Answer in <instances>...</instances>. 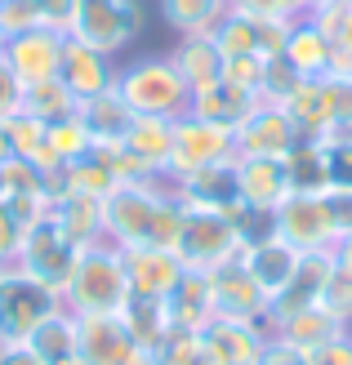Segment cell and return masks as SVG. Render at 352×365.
<instances>
[{"mask_svg": "<svg viewBox=\"0 0 352 365\" xmlns=\"http://www.w3.org/2000/svg\"><path fill=\"white\" fill-rule=\"evenodd\" d=\"M178 227H183V200L165 178L116 182L103 196V236L116 250H129V245L174 250Z\"/></svg>", "mask_w": 352, "mask_h": 365, "instance_id": "cell-1", "label": "cell"}, {"mask_svg": "<svg viewBox=\"0 0 352 365\" xmlns=\"http://www.w3.org/2000/svg\"><path fill=\"white\" fill-rule=\"evenodd\" d=\"M59 299L71 317H121L129 303V277H125L121 250L112 241L85 245Z\"/></svg>", "mask_w": 352, "mask_h": 365, "instance_id": "cell-2", "label": "cell"}, {"mask_svg": "<svg viewBox=\"0 0 352 365\" xmlns=\"http://www.w3.org/2000/svg\"><path fill=\"white\" fill-rule=\"evenodd\" d=\"M116 98L134 116H170L178 120L192 103L188 81L178 76L170 53H152V58H134L129 67H116Z\"/></svg>", "mask_w": 352, "mask_h": 365, "instance_id": "cell-3", "label": "cell"}, {"mask_svg": "<svg viewBox=\"0 0 352 365\" xmlns=\"http://www.w3.org/2000/svg\"><path fill=\"white\" fill-rule=\"evenodd\" d=\"M174 254L188 272H214L232 263L241 254V232H236V218L223 210H196V205H183V227H178V241Z\"/></svg>", "mask_w": 352, "mask_h": 365, "instance_id": "cell-4", "label": "cell"}, {"mask_svg": "<svg viewBox=\"0 0 352 365\" xmlns=\"http://www.w3.org/2000/svg\"><path fill=\"white\" fill-rule=\"evenodd\" d=\"M232 160H236V130L183 112L174 120V148H170V165H165V182H178L196 170L232 165Z\"/></svg>", "mask_w": 352, "mask_h": 365, "instance_id": "cell-5", "label": "cell"}, {"mask_svg": "<svg viewBox=\"0 0 352 365\" xmlns=\"http://www.w3.org/2000/svg\"><path fill=\"white\" fill-rule=\"evenodd\" d=\"M76 254H81V245L67 241V232L59 227V218H54V210H49V214L36 218V223L23 227L14 267L23 272V277H31V281H41V285H49V289L63 294L71 267H76Z\"/></svg>", "mask_w": 352, "mask_h": 365, "instance_id": "cell-6", "label": "cell"}, {"mask_svg": "<svg viewBox=\"0 0 352 365\" xmlns=\"http://www.w3.org/2000/svg\"><path fill=\"white\" fill-rule=\"evenodd\" d=\"M71 36L81 45L116 58L139 36V0H76V23Z\"/></svg>", "mask_w": 352, "mask_h": 365, "instance_id": "cell-7", "label": "cell"}, {"mask_svg": "<svg viewBox=\"0 0 352 365\" xmlns=\"http://www.w3.org/2000/svg\"><path fill=\"white\" fill-rule=\"evenodd\" d=\"M59 307H63L59 289L23 277L18 267H5V281H0V334L9 343H23L36 325L49 312H59Z\"/></svg>", "mask_w": 352, "mask_h": 365, "instance_id": "cell-8", "label": "cell"}, {"mask_svg": "<svg viewBox=\"0 0 352 365\" xmlns=\"http://www.w3.org/2000/svg\"><path fill=\"white\" fill-rule=\"evenodd\" d=\"M272 227H276V236H281L286 245H294L299 254L335 250V241H339L321 192H290L281 205L272 210Z\"/></svg>", "mask_w": 352, "mask_h": 365, "instance_id": "cell-9", "label": "cell"}, {"mask_svg": "<svg viewBox=\"0 0 352 365\" xmlns=\"http://www.w3.org/2000/svg\"><path fill=\"white\" fill-rule=\"evenodd\" d=\"M76 356L81 365H156L121 317H76Z\"/></svg>", "mask_w": 352, "mask_h": 365, "instance_id": "cell-10", "label": "cell"}, {"mask_svg": "<svg viewBox=\"0 0 352 365\" xmlns=\"http://www.w3.org/2000/svg\"><path fill=\"white\" fill-rule=\"evenodd\" d=\"M206 281H210V303H214V317H223V321H263L272 325L268 317V294L254 285V277L246 272V263H241V254L232 263L223 267H214L206 272Z\"/></svg>", "mask_w": 352, "mask_h": 365, "instance_id": "cell-11", "label": "cell"}, {"mask_svg": "<svg viewBox=\"0 0 352 365\" xmlns=\"http://www.w3.org/2000/svg\"><path fill=\"white\" fill-rule=\"evenodd\" d=\"M286 31L290 23H276V18H254V14H241L228 9L214 27V41L223 49V58H281L286 49Z\"/></svg>", "mask_w": 352, "mask_h": 365, "instance_id": "cell-12", "label": "cell"}, {"mask_svg": "<svg viewBox=\"0 0 352 365\" xmlns=\"http://www.w3.org/2000/svg\"><path fill=\"white\" fill-rule=\"evenodd\" d=\"M0 49H5L9 67L18 71V81L31 85V81H49V76H59V71H63L67 36L36 23V27L18 31V36H5V41H0Z\"/></svg>", "mask_w": 352, "mask_h": 365, "instance_id": "cell-13", "label": "cell"}, {"mask_svg": "<svg viewBox=\"0 0 352 365\" xmlns=\"http://www.w3.org/2000/svg\"><path fill=\"white\" fill-rule=\"evenodd\" d=\"M299 125L290 120V112L281 103H263L236 125V156H290V148L299 143Z\"/></svg>", "mask_w": 352, "mask_h": 365, "instance_id": "cell-14", "label": "cell"}, {"mask_svg": "<svg viewBox=\"0 0 352 365\" xmlns=\"http://www.w3.org/2000/svg\"><path fill=\"white\" fill-rule=\"evenodd\" d=\"M121 263L129 277V294H143V299H170L183 272H188L174 250H156V245H129L121 250Z\"/></svg>", "mask_w": 352, "mask_h": 365, "instance_id": "cell-15", "label": "cell"}, {"mask_svg": "<svg viewBox=\"0 0 352 365\" xmlns=\"http://www.w3.org/2000/svg\"><path fill=\"white\" fill-rule=\"evenodd\" d=\"M268 339H272V325H263V321H223V317H214L206 330H201V343L210 348V356L218 365H258Z\"/></svg>", "mask_w": 352, "mask_h": 365, "instance_id": "cell-16", "label": "cell"}, {"mask_svg": "<svg viewBox=\"0 0 352 365\" xmlns=\"http://www.w3.org/2000/svg\"><path fill=\"white\" fill-rule=\"evenodd\" d=\"M236 196L246 210H276L290 196V174L281 156H236Z\"/></svg>", "mask_w": 352, "mask_h": 365, "instance_id": "cell-17", "label": "cell"}, {"mask_svg": "<svg viewBox=\"0 0 352 365\" xmlns=\"http://www.w3.org/2000/svg\"><path fill=\"white\" fill-rule=\"evenodd\" d=\"M330 272H335V250H312V254H303L299 267H294V277H290V285L268 307L272 325L286 321V317H294V312H303V307H317L321 303V289L330 281Z\"/></svg>", "mask_w": 352, "mask_h": 365, "instance_id": "cell-18", "label": "cell"}, {"mask_svg": "<svg viewBox=\"0 0 352 365\" xmlns=\"http://www.w3.org/2000/svg\"><path fill=\"white\" fill-rule=\"evenodd\" d=\"M63 85L76 94V103H89V98H103V94H112V85H116V67L107 53L99 49H89L81 45L76 36H67V49H63Z\"/></svg>", "mask_w": 352, "mask_h": 365, "instance_id": "cell-19", "label": "cell"}, {"mask_svg": "<svg viewBox=\"0 0 352 365\" xmlns=\"http://www.w3.org/2000/svg\"><path fill=\"white\" fill-rule=\"evenodd\" d=\"M299 259H303V254L294 250V245H286L276 232L263 236V241L241 245V263H246V272L254 277V285L268 294V303L290 285V277H294V267H299Z\"/></svg>", "mask_w": 352, "mask_h": 365, "instance_id": "cell-20", "label": "cell"}, {"mask_svg": "<svg viewBox=\"0 0 352 365\" xmlns=\"http://www.w3.org/2000/svg\"><path fill=\"white\" fill-rule=\"evenodd\" d=\"M281 58L299 71L303 81H321L335 71V41H330V31L312 23V14L308 18H294L290 31H286V49H281Z\"/></svg>", "mask_w": 352, "mask_h": 365, "instance_id": "cell-21", "label": "cell"}, {"mask_svg": "<svg viewBox=\"0 0 352 365\" xmlns=\"http://www.w3.org/2000/svg\"><path fill=\"white\" fill-rule=\"evenodd\" d=\"M170 148H174V120L170 116H134V125H129V134L121 143V152L134 160L147 178H165Z\"/></svg>", "mask_w": 352, "mask_h": 365, "instance_id": "cell-22", "label": "cell"}, {"mask_svg": "<svg viewBox=\"0 0 352 365\" xmlns=\"http://www.w3.org/2000/svg\"><path fill=\"white\" fill-rule=\"evenodd\" d=\"M254 107H258V94H250V89H241V85H232L228 76H218V81L206 85V89H192L188 112L201 116V120H214V125H228V130H236V125L254 112Z\"/></svg>", "mask_w": 352, "mask_h": 365, "instance_id": "cell-23", "label": "cell"}, {"mask_svg": "<svg viewBox=\"0 0 352 365\" xmlns=\"http://www.w3.org/2000/svg\"><path fill=\"white\" fill-rule=\"evenodd\" d=\"M236 165V160H232ZM232 165H214V170H196L188 178H178L170 182L174 196L183 200V205H196V210H223L232 214L241 205V196H236V170Z\"/></svg>", "mask_w": 352, "mask_h": 365, "instance_id": "cell-24", "label": "cell"}, {"mask_svg": "<svg viewBox=\"0 0 352 365\" xmlns=\"http://www.w3.org/2000/svg\"><path fill=\"white\" fill-rule=\"evenodd\" d=\"M170 63L178 67V76L188 81V89H206L223 76V49H218L214 31L178 36V45L170 49Z\"/></svg>", "mask_w": 352, "mask_h": 365, "instance_id": "cell-25", "label": "cell"}, {"mask_svg": "<svg viewBox=\"0 0 352 365\" xmlns=\"http://www.w3.org/2000/svg\"><path fill=\"white\" fill-rule=\"evenodd\" d=\"M81 125H85V134L99 152H116L129 134V125H134V112H129L112 89V94H103V98L81 103Z\"/></svg>", "mask_w": 352, "mask_h": 365, "instance_id": "cell-26", "label": "cell"}, {"mask_svg": "<svg viewBox=\"0 0 352 365\" xmlns=\"http://www.w3.org/2000/svg\"><path fill=\"white\" fill-rule=\"evenodd\" d=\"M170 325L183 334H201L214 321V303H210V281L201 272H183V281L174 285V294L165 299Z\"/></svg>", "mask_w": 352, "mask_h": 365, "instance_id": "cell-27", "label": "cell"}, {"mask_svg": "<svg viewBox=\"0 0 352 365\" xmlns=\"http://www.w3.org/2000/svg\"><path fill=\"white\" fill-rule=\"evenodd\" d=\"M54 218H59V227L67 232L71 245H99L107 241L103 236V200L99 196H85V192H63L59 200H54Z\"/></svg>", "mask_w": 352, "mask_h": 365, "instance_id": "cell-28", "label": "cell"}, {"mask_svg": "<svg viewBox=\"0 0 352 365\" xmlns=\"http://www.w3.org/2000/svg\"><path fill=\"white\" fill-rule=\"evenodd\" d=\"M339 334H348V325L335 321L321 303L317 307H303V312H294V317H286V321L272 325V339L290 343L294 352H312V348H321V343L339 339Z\"/></svg>", "mask_w": 352, "mask_h": 365, "instance_id": "cell-29", "label": "cell"}, {"mask_svg": "<svg viewBox=\"0 0 352 365\" xmlns=\"http://www.w3.org/2000/svg\"><path fill=\"white\" fill-rule=\"evenodd\" d=\"M290 120L299 125L303 138H326L330 125H335V112H330V94H326V81H299L290 89V98L281 103Z\"/></svg>", "mask_w": 352, "mask_h": 365, "instance_id": "cell-30", "label": "cell"}, {"mask_svg": "<svg viewBox=\"0 0 352 365\" xmlns=\"http://www.w3.org/2000/svg\"><path fill=\"white\" fill-rule=\"evenodd\" d=\"M31 352H41L49 365H76V317L67 312V307H59V312H49L36 330L23 339Z\"/></svg>", "mask_w": 352, "mask_h": 365, "instance_id": "cell-31", "label": "cell"}, {"mask_svg": "<svg viewBox=\"0 0 352 365\" xmlns=\"http://www.w3.org/2000/svg\"><path fill=\"white\" fill-rule=\"evenodd\" d=\"M18 112H23V116H36V120H45V125H54V120L76 116V112H81V103H76V94H71V89L63 85V76H49V81H31V85H23Z\"/></svg>", "mask_w": 352, "mask_h": 365, "instance_id": "cell-32", "label": "cell"}, {"mask_svg": "<svg viewBox=\"0 0 352 365\" xmlns=\"http://www.w3.org/2000/svg\"><path fill=\"white\" fill-rule=\"evenodd\" d=\"M121 321H125V330L134 334L147 352H161V343L174 334V325H170V312H165V299H143V294H129V303H125V312H121Z\"/></svg>", "mask_w": 352, "mask_h": 365, "instance_id": "cell-33", "label": "cell"}, {"mask_svg": "<svg viewBox=\"0 0 352 365\" xmlns=\"http://www.w3.org/2000/svg\"><path fill=\"white\" fill-rule=\"evenodd\" d=\"M286 174H290V192H326L330 187L326 143L321 138H299L286 156Z\"/></svg>", "mask_w": 352, "mask_h": 365, "instance_id": "cell-34", "label": "cell"}, {"mask_svg": "<svg viewBox=\"0 0 352 365\" xmlns=\"http://www.w3.org/2000/svg\"><path fill=\"white\" fill-rule=\"evenodd\" d=\"M9 143H14V156L18 160H27V165H36L41 174L49 170H63L59 165V156H54L49 148V125L45 120H36V116H9Z\"/></svg>", "mask_w": 352, "mask_h": 365, "instance_id": "cell-35", "label": "cell"}, {"mask_svg": "<svg viewBox=\"0 0 352 365\" xmlns=\"http://www.w3.org/2000/svg\"><path fill=\"white\" fill-rule=\"evenodd\" d=\"M165 27L178 36H196V31H214L218 18H223L232 5L228 0H156Z\"/></svg>", "mask_w": 352, "mask_h": 365, "instance_id": "cell-36", "label": "cell"}, {"mask_svg": "<svg viewBox=\"0 0 352 365\" xmlns=\"http://www.w3.org/2000/svg\"><path fill=\"white\" fill-rule=\"evenodd\" d=\"M49 148H54V156H59V165H71L76 156H85L89 148H94L89 134H85V125H81V112L49 125Z\"/></svg>", "mask_w": 352, "mask_h": 365, "instance_id": "cell-37", "label": "cell"}, {"mask_svg": "<svg viewBox=\"0 0 352 365\" xmlns=\"http://www.w3.org/2000/svg\"><path fill=\"white\" fill-rule=\"evenodd\" d=\"M156 365H218V361L210 356L206 343H201V334H183V330H174L170 339L161 343Z\"/></svg>", "mask_w": 352, "mask_h": 365, "instance_id": "cell-38", "label": "cell"}, {"mask_svg": "<svg viewBox=\"0 0 352 365\" xmlns=\"http://www.w3.org/2000/svg\"><path fill=\"white\" fill-rule=\"evenodd\" d=\"M232 9L254 14V18H276V23H294V18H308L317 0H228Z\"/></svg>", "mask_w": 352, "mask_h": 365, "instance_id": "cell-39", "label": "cell"}, {"mask_svg": "<svg viewBox=\"0 0 352 365\" xmlns=\"http://www.w3.org/2000/svg\"><path fill=\"white\" fill-rule=\"evenodd\" d=\"M321 307L352 330V277H348L339 263H335V272H330V281H326V289H321Z\"/></svg>", "mask_w": 352, "mask_h": 365, "instance_id": "cell-40", "label": "cell"}, {"mask_svg": "<svg viewBox=\"0 0 352 365\" xmlns=\"http://www.w3.org/2000/svg\"><path fill=\"white\" fill-rule=\"evenodd\" d=\"M263 71H268V58H223V76L241 89H250V94H258L263 89Z\"/></svg>", "mask_w": 352, "mask_h": 365, "instance_id": "cell-41", "label": "cell"}, {"mask_svg": "<svg viewBox=\"0 0 352 365\" xmlns=\"http://www.w3.org/2000/svg\"><path fill=\"white\" fill-rule=\"evenodd\" d=\"M36 23L49 31L71 36V23H76V0H36Z\"/></svg>", "mask_w": 352, "mask_h": 365, "instance_id": "cell-42", "label": "cell"}, {"mask_svg": "<svg viewBox=\"0 0 352 365\" xmlns=\"http://www.w3.org/2000/svg\"><path fill=\"white\" fill-rule=\"evenodd\" d=\"M36 27V0H0V41Z\"/></svg>", "mask_w": 352, "mask_h": 365, "instance_id": "cell-43", "label": "cell"}, {"mask_svg": "<svg viewBox=\"0 0 352 365\" xmlns=\"http://www.w3.org/2000/svg\"><path fill=\"white\" fill-rule=\"evenodd\" d=\"M326 160H330V187H352V138H330Z\"/></svg>", "mask_w": 352, "mask_h": 365, "instance_id": "cell-44", "label": "cell"}, {"mask_svg": "<svg viewBox=\"0 0 352 365\" xmlns=\"http://www.w3.org/2000/svg\"><path fill=\"white\" fill-rule=\"evenodd\" d=\"M303 365H352V330L321 343V348H312V352H303Z\"/></svg>", "mask_w": 352, "mask_h": 365, "instance_id": "cell-45", "label": "cell"}, {"mask_svg": "<svg viewBox=\"0 0 352 365\" xmlns=\"http://www.w3.org/2000/svg\"><path fill=\"white\" fill-rule=\"evenodd\" d=\"M18 98H23V81H18V71L9 67L5 49H0V120L18 116Z\"/></svg>", "mask_w": 352, "mask_h": 365, "instance_id": "cell-46", "label": "cell"}, {"mask_svg": "<svg viewBox=\"0 0 352 365\" xmlns=\"http://www.w3.org/2000/svg\"><path fill=\"white\" fill-rule=\"evenodd\" d=\"M326 210H330V223H335V232L343 236L352 227V187H326L321 192Z\"/></svg>", "mask_w": 352, "mask_h": 365, "instance_id": "cell-47", "label": "cell"}, {"mask_svg": "<svg viewBox=\"0 0 352 365\" xmlns=\"http://www.w3.org/2000/svg\"><path fill=\"white\" fill-rule=\"evenodd\" d=\"M18 241H23V223H18V218L5 210V200H0V267H14Z\"/></svg>", "mask_w": 352, "mask_h": 365, "instance_id": "cell-48", "label": "cell"}, {"mask_svg": "<svg viewBox=\"0 0 352 365\" xmlns=\"http://www.w3.org/2000/svg\"><path fill=\"white\" fill-rule=\"evenodd\" d=\"M258 365H303V352H294L290 343H281V339H268V348H263V356H258Z\"/></svg>", "mask_w": 352, "mask_h": 365, "instance_id": "cell-49", "label": "cell"}, {"mask_svg": "<svg viewBox=\"0 0 352 365\" xmlns=\"http://www.w3.org/2000/svg\"><path fill=\"white\" fill-rule=\"evenodd\" d=\"M0 365H49L41 352H31L27 343H9L5 348V356H0Z\"/></svg>", "mask_w": 352, "mask_h": 365, "instance_id": "cell-50", "label": "cell"}, {"mask_svg": "<svg viewBox=\"0 0 352 365\" xmlns=\"http://www.w3.org/2000/svg\"><path fill=\"white\" fill-rule=\"evenodd\" d=\"M335 263L348 272V277H352V227L339 236V241H335Z\"/></svg>", "mask_w": 352, "mask_h": 365, "instance_id": "cell-51", "label": "cell"}, {"mask_svg": "<svg viewBox=\"0 0 352 365\" xmlns=\"http://www.w3.org/2000/svg\"><path fill=\"white\" fill-rule=\"evenodd\" d=\"M14 156V143H9V120H0V165Z\"/></svg>", "mask_w": 352, "mask_h": 365, "instance_id": "cell-52", "label": "cell"}, {"mask_svg": "<svg viewBox=\"0 0 352 365\" xmlns=\"http://www.w3.org/2000/svg\"><path fill=\"white\" fill-rule=\"evenodd\" d=\"M5 348H9V339H5V334H0V356H5Z\"/></svg>", "mask_w": 352, "mask_h": 365, "instance_id": "cell-53", "label": "cell"}, {"mask_svg": "<svg viewBox=\"0 0 352 365\" xmlns=\"http://www.w3.org/2000/svg\"><path fill=\"white\" fill-rule=\"evenodd\" d=\"M0 196H5V182H0Z\"/></svg>", "mask_w": 352, "mask_h": 365, "instance_id": "cell-54", "label": "cell"}]
</instances>
